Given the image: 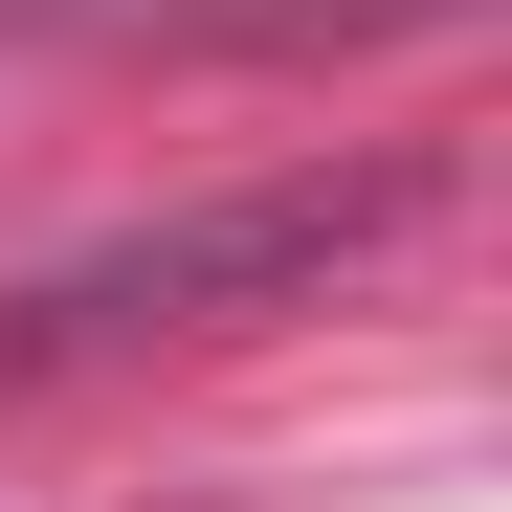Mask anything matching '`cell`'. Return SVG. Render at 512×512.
Instances as JSON below:
<instances>
[{
  "label": "cell",
  "instance_id": "cell-1",
  "mask_svg": "<svg viewBox=\"0 0 512 512\" xmlns=\"http://www.w3.org/2000/svg\"><path fill=\"white\" fill-rule=\"evenodd\" d=\"M423 179L401 156H357V179H268V201H223V223H156L112 245V268H45L23 312H0V357H67V334H156V312H245V290H312L334 245H379Z\"/></svg>",
  "mask_w": 512,
  "mask_h": 512
},
{
  "label": "cell",
  "instance_id": "cell-2",
  "mask_svg": "<svg viewBox=\"0 0 512 512\" xmlns=\"http://www.w3.org/2000/svg\"><path fill=\"white\" fill-rule=\"evenodd\" d=\"M312 23H423V0H201V45H312Z\"/></svg>",
  "mask_w": 512,
  "mask_h": 512
}]
</instances>
